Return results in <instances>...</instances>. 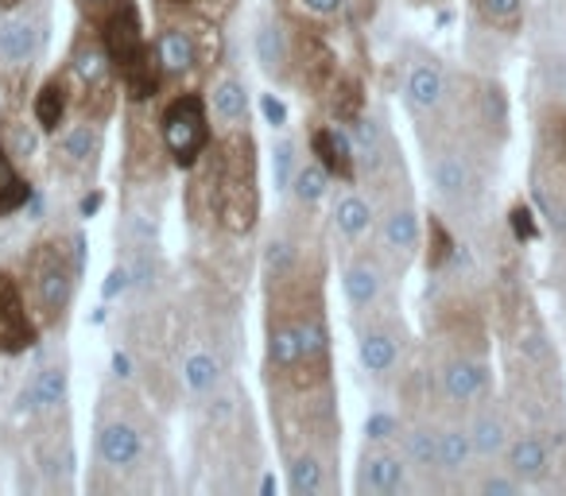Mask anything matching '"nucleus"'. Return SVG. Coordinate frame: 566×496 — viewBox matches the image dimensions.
Segmentation results:
<instances>
[{
    "label": "nucleus",
    "instance_id": "f257e3e1",
    "mask_svg": "<svg viewBox=\"0 0 566 496\" xmlns=\"http://www.w3.org/2000/svg\"><path fill=\"white\" fill-rule=\"evenodd\" d=\"M213 221L229 236H244L260 218V179H256V140L249 128H226L213 140Z\"/></svg>",
    "mask_w": 566,
    "mask_h": 496
},
{
    "label": "nucleus",
    "instance_id": "f03ea898",
    "mask_svg": "<svg viewBox=\"0 0 566 496\" xmlns=\"http://www.w3.org/2000/svg\"><path fill=\"white\" fill-rule=\"evenodd\" d=\"M97 32L105 40V51L113 59V71H117V82L125 86V97L133 105H144L156 97L159 82H164V71H159L156 48H148L144 40V20L136 0H117L102 20H97Z\"/></svg>",
    "mask_w": 566,
    "mask_h": 496
},
{
    "label": "nucleus",
    "instance_id": "7ed1b4c3",
    "mask_svg": "<svg viewBox=\"0 0 566 496\" xmlns=\"http://www.w3.org/2000/svg\"><path fill=\"white\" fill-rule=\"evenodd\" d=\"M82 272V236H74L66 249L63 236H40L24 256V284H28V303L32 315L43 330L59 323L66 315L74 299V284Z\"/></svg>",
    "mask_w": 566,
    "mask_h": 496
},
{
    "label": "nucleus",
    "instance_id": "20e7f679",
    "mask_svg": "<svg viewBox=\"0 0 566 496\" xmlns=\"http://www.w3.org/2000/svg\"><path fill=\"white\" fill-rule=\"evenodd\" d=\"M66 82H71L82 117L105 120L113 113V102H117V71H113V59L105 51L102 32L97 35L82 32L74 40L71 59H66Z\"/></svg>",
    "mask_w": 566,
    "mask_h": 496
},
{
    "label": "nucleus",
    "instance_id": "39448f33",
    "mask_svg": "<svg viewBox=\"0 0 566 496\" xmlns=\"http://www.w3.org/2000/svg\"><path fill=\"white\" fill-rule=\"evenodd\" d=\"M159 140L171 159V167L195 171L206 156H210V105L198 94H175L159 113Z\"/></svg>",
    "mask_w": 566,
    "mask_h": 496
},
{
    "label": "nucleus",
    "instance_id": "423d86ee",
    "mask_svg": "<svg viewBox=\"0 0 566 496\" xmlns=\"http://www.w3.org/2000/svg\"><path fill=\"white\" fill-rule=\"evenodd\" d=\"M427 179H431L434 194L450 205H470L485 187V175H481L473 151L447 136L427 140Z\"/></svg>",
    "mask_w": 566,
    "mask_h": 496
},
{
    "label": "nucleus",
    "instance_id": "0eeeda50",
    "mask_svg": "<svg viewBox=\"0 0 566 496\" xmlns=\"http://www.w3.org/2000/svg\"><path fill=\"white\" fill-rule=\"evenodd\" d=\"M43 326L35 323L28 292L9 268H0V353L17 357L40 341Z\"/></svg>",
    "mask_w": 566,
    "mask_h": 496
},
{
    "label": "nucleus",
    "instance_id": "6e6552de",
    "mask_svg": "<svg viewBox=\"0 0 566 496\" xmlns=\"http://www.w3.org/2000/svg\"><path fill=\"white\" fill-rule=\"evenodd\" d=\"M439 392L447 403L454 408H478L481 400H489L493 392V372H489V361L481 353H470V349H458L447 361L439 365Z\"/></svg>",
    "mask_w": 566,
    "mask_h": 496
},
{
    "label": "nucleus",
    "instance_id": "1a4fd4ad",
    "mask_svg": "<svg viewBox=\"0 0 566 496\" xmlns=\"http://www.w3.org/2000/svg\"><path fill=\"white\" fill-rule=\"evenodd\" d=\"M292 74L311 89L315 97H326V89L338 78V55H334L331 40L318 28L295 24L292 35Z\"/></svg>",
    "mask_w": 566,
    "mask_h": 496
},
{
    "label": "nucleus",
    "instance_id": "9d476101",
    "mask_svg": "<svg viewBox=\"0 0 566 496\" xmlns=\"http://www.w3.org/2000/svg\"><path fill=\"white\" fill-rule=\"evenodd\" d=\"M447 102H450V78L442 71V63L434 55H416L403 66V105L411 109V117L419 120L439 117Z\"/></svg>",
    "mask_w": 566,
    "mask_h": 496
},
{
    "label": "nucleus",
    "instance_id": "9b49d317",
    "mask_svg": "<svg viewBox=\"0 0 566 496\" xmlns=\"http://www.w3.org/2000/svg\"><path fill=\"white\" fill-rule=\"evenodd\" d=\"M51 167L63 179H86L102 159V120L82 117L78 125L55 133V151H51Z\"/></svg>",
    "mask_w": 566,
    "mask_h": 496
},
{
    "label": "nucleus",
    "instance_id": "f8f14e48",
    "mask_svg": "<svg viewBox=\"0 0 566 496\" xmlns=\"http://www.w3.org/2000/svg\"><path fill=\"white\" fill-rule=\"evenodd\" d=\"M365 318H369V326L357 330V357H361V369L369 372L373 380H388L403 357V334L396 330L392 318H380L377 310Z\"/></svg>",
    "mask_w": 566,
    "mask_h": 496
},
{
    "label": "nucleus",
    "instance_id": "ddd939ff",
    "mask_svg": "<svg viewBox=\"0 0 566 496\" xmlns=\"http://www.w3.org/2000/svg\"><path fill=\"white\" fill-rule=\"evenodd\" d=\"M43 48V12H4L0 20V71L24 74Z\"/></svg>",
    "mask_w": 566,
    "mask_h": 496
},
{
    "label": "nucleus",
    "instance_id": "4468645a",
    "mask_svg": "<svg viewBox=\"0 0 566 496\" xmlns=\"http://www.w3.org/2000/svg\"><path fill=\"white\" fill-rule=\"evenodd\" d=\"M419 244H423V221H419L416 205L408 198H396L388 202L385 218H380V253L403 268L408 261L419 256Z\"/></svg>",
    "mask_w": 566,
    "mask_h": 496
},
{
    "label": "nucleus",
    "instance_id": "2eb2a0df",
    "mask_svg": "<svg viewBox=\"0 0 566 496\" xmlns=\"http://www.w3.org/2000/svg\"><path fill=\"white\" fill-rule=\"evenodd\" d=\"M408 457L392 446H365L361 462H357V481L354 488L361 496H392V493H403L408 485Z\"/></svg>",
    "mask_w": 566,
    "mask_h": 496
},
{
    "label": "nucleus",
    "instance_id": "dca6fc26",
    "mask_svg": "<svg viewBox=\"0 0 566 496\" xmlns=\"http://www.w3.org/2000/svg\"><path fill=\"white\" fill-rule=\"evenodd\" d=\"M385 287H388V268L377 253H357L346 264V272H342V292H346V303L357 318L373 315L380 307Z\"/></svg>",
    "mask_w": 566,
    "mask_h": 496
},
{
    "label": "nucleus",
    "instance_id": "f3484780",
    "mask_svg": "<svg viewBox=\"0 0 566 496\" xmlns=\"http://www.w3.org/2000/svg\"><path fill=\"white\" fill-rule=\"evenodd\" d=\"M97 457L109 473H133L144 462V431L128 415H109L97 426Z\"/></svg>",
    "mask_w": 566,
    "mask_h": 496
},
{
    "label": "nucleus",
    "instance_id": "a211bd4d",
    "mask_svg": "<svg viewBox=\"0 0 566 496\" xmlns=\"http://www.w3.org/2000/svg\"><path fill=\"white\" fill-rule=\"evenodd\" d=\"M151 48H156L164 78H187V74H195L198 66H202L198 35H195V28H187V24H171V20H164V28H159V35H156Z\"/></svg>",
    "mask_w": 566,
    "mask_h": 496
},
{
    "label": "nucleus",
    "instance_id": "6ab92c4d",
    "mask_svg": "<svg viewBox=\"0 0 566 496\" xmlns=\"http://www.w3.org/2000/svg\"><path fill=\"white\" fill-rule=\"evenodd\" d=\"M311 156L331 171V179H342L346 187L357 182V151L354 136L342 133L338 125H315L311 128Z\"/></svg>",
    "mask_w": 566,
    "mask_h": 496
},
{
    "label": "nucleus",
    "instance_id": "aec40b11",
    "mask_svg": "<svg viewBox=\"0 0 566 496\" xmlns=\"http://www.w3.org/2000/svg\"><path fill=\"white\" fill-rule=\"evenodd\" d=\"M66 392H71V372H66V365H43L24 384V392H20V411H24V415L59 411L66 403Z\"/></svg>",
    "mask_w": 566,
    "mask_h": 496
},
{
    "label": "nucleus",
    "instance_id": "412c9836",
    "mask_svg": "<svg viewBox=\"0 0 566 496\" xmlns=\"http://www.w3.org/2000/svg\"><path fill=\"white\" fill-rule=\"evenodd\" d=\"M287 488L295 496L326 493V454L315 442H300L287 450Z\"/></svg>",
    "mask_w": 566,
    "mask_h": 496
},
{
    "label": "nucleus",
    "instance_id": "4be33fe9",
    "mask_svg": "<svg viewBox=\"0 0 566 496\" xmlns=\"http://www.w3.org/2000/svg\"><path fill=\"white\" fill-rule=\"evenodd\" d=\"M470 442H473V454L478 462H493L509 450V419L493 408L489 400H481L473 408V419H470Z\"/></svg>",
    "mask_w": 566,
    "mask_h": 496
},
{
    "label": "nucleus",
    "instance_id": "5701e85b",
    "mask_svg": "<svg viewBox=\"0 0 566 496\" xmlns=\"http://www.w3.org/2000/svg\"><path fill=\"white\" fill-rule=\"evenodd\" d=\"M71 102H74V89L66 82V74H51L40 89H35V102H32V120L40 133L55 136L59 128L66 125V113H71Z\"/></svg>",
    "mask_w": 566,
    "mask_h": 496
},
{
    "label": "nucleus",
    "instance_id": "b1692460",
    "mask_svg": "<svg viewBox=\"0 0 566 496\" xmlns=\"http://www.w3.org/2000/svg\"><path fill=\"white\" fill-rule=\"evenodd\" d=\"M504 457H509L504 469L516 473L524 485H539L551 469V450L539 434H516V439L509 442V450H504Z\"/></svg>",
    "mask_w": 566,
    "mask_h": 496
},
{
    "label": "nucleus",
    "instance_id": "393cba45",
    "mask_svg": "<svg viewBox=\"0 0 566 496\" xmlns=\"http://www.w3.org/2000/svg\"><path fill=\"white\" fill-rule=\"evenodd\" d=\"M210 113L221 120V128H244L249 125V89H244L241 78L233 74H221L210 89Z\"/></svg>",
    "mask_w": 566,
    "mask_h": 496
},
{
    "label": "nucleus",
    "instance_id": "a878e982",
    "mask_svg": "<svg viewBox=\"0 0 566 496\" xmlns=\"http://www.w3.org/2000/svg\"><path fill=\"white\" fill-rule=\"evenodd\" d=\"M256 59H260V66H264L268 78L287 82L292 78V35L283 32L280 24H260Z\"/></svg>",
    "mask_w": 566,
    "mask_h": 496
},
{
    "label": "nucleus",
    "instance_id": "bb28decb",
    "mask_svg": "<svg viewBox=\"0 0 566 496\" xmlns=\"http://www.w3.org/2000/svg\"><path fill=\"white\" fill-rule=\"evenodd\" d=\"M331 221H334V229H338L342 241L357 244V241H361V236L373 229L377 213H373V202H369V198L357 194V190H346V194H342L338 202H334Z\"/></svg>",
    "mask_w": 566,
    "mask_h": 496
},
{
    "label": "nucleus",
    "instance_id": "cd10ccee",
    "mask_svg": "<svg viewBox=\"0 0 566 496\" xmlns=\"http://www.w3.org/2000/svg\"><path fill=\"white\" fill-rule=\"evenodd\" d=\"M400 454L416 473H439V426L431 423H408L400 431Z\"/></svg>",
    "mask_w": 566,
    "mask_h": 496
},
{
    "label": "nucleus",
    "instance_id": "c85d7f7f",
    "mask_svg": "<svg viewBox=\"0 0 566 496\" xmlns=\"http://www.w3.org/2000/svg\"><path fill=\"white\" fill-rule=\"evenodd\" d=\"M32 202V182L20 175V159L0 140V218H12Z\"/></svg>",
    "mask_w": 566,
    "mask_h": 496
},
{
    "label": "nucleus",
    "instance_id": "c756f323",
    "mask_svg": "<svg viewBox=\"0 0 566 496\" xmlns=\"http://www.w3.org/2000/svg\"><path fill=\"white\" fill-rule=\"evenodd\" d=\"M473 457H478V454H473L470 426H462V423L439 426V473H447V477H458V473L470 469Z\"/></svg>",
    "mask_w": 566,
    "mask_h": 496
},
{
    "label": "nucleus",
    "instance_id": "7c9ffc66",
    "mask_svg": "<svg viewBox=\"0 0 566 496\" xmlns=\"http://www.w3.org/2000/svg\"><path fill=\"white\" fill-rule=\"evenodd\" d=\"M326 97H331V117L338 120V125H354L365 113V82L357 78V74L338 71V78L326 89Z\"/></svg>",
    "mask_w": 566,
    "mask_h": 496
},
{
    "label": "nucleus",
    "instance_id": "2f4dec72",
    "mask_svg": "<svg viewBox=\"0 0 566 496\" xmlns=\"http://www.w3.org/2000/svg\"><path fill=\"white\" fill-rule=\"evenodd\" d=\"M182 384L190 388V395H213L221 388V361L210 349H195L182 361Z\"/></svg>",
    "mask_w": 566,
    "mask_h": 496
},
{
    "label": "nucleus",
    "instance_id": "473e14b6",
    "mask_svg": "<svg viewBox=\"0 0 566 496\" xmlns=\"http://www.w3.org/2000/svg\"><path fill=\"white\" fill-rule=\"evenodd\" d=\"M473 9L489 28L504 35H516L520 24H524V0H473Z\"/></svg>",
    "mask_w": 566,
    "mask_h": 496
},
{
    "label": "nucleus",
    "instance_id": "72a5a7b5",
    "mask_svg": "<svg viewBox=\"0 0 566 496\" xmlns=\"http://www.w3.org/2000/svg\"><path fill=\"white\" fill-rule=\"evenodd\" d=\"M326 190H331V171H326L318 159H311V163H303L300 171H295L292 179V194L300 205H315L326 198Z\"/></svg>",
    "mask_w": 566,
    "mask_h": 496
},
{
    "label": "nucleus",
    "instance_id": "f704fd0d",
    "mask_svg": "<svg viewBox=\"0 0 566 496\" xmlns=\"http://www.w3.org/2000/svg\"><path fill=\"white\" fill-rule=\"evenodd\" d=\"M40 469L48 473V477H66V473L74 469V446L71 439H48L40 450Z\"/></svg>",
    "mask_w": 566,
    "mask_h": 496
},
{
    "label": "nucleus",
    "instance_id": "c9c22d12",
    "mask_svg": "<svg viewBox=\"0 0 566 496\" xmlns=\"http://www.w3.org/2000/svg\"><path fill=\"white\" fill-rule=\"evenodd\" d=\"M0 140L9 144L12 156L24 163V159L35 156V148H40V136H35V128H28L24 120H4V128H0Z\"/></svg>",
    "mask_w": 566,
    "mask_h": 496
},
{
    "label": "nucleus",
    "instance_id": "e433bc0d",
    "mask_svg": "<svg viewBox=\"0 0 566 496\" xmlns=\"http://www.w3.org/2000/svg\"><path fill=\"white\" fill-rule=\"evenodd\" d=\"M450 256H454V241H450L447 225H442L439 218H431V249H427V264H431V268H442Z\"/></svg>",
    "mask_w": 566,
    "mask_h": 496
},
{
    "label": "nucleus",
    "instance_id": "4c0bfd02",
    "mask_svg": "<svg viewBox=\"0 0 566 496\" xmlns=\"http://www.w3.org/2000/svg\"><path fill=\"white\" fill-rule=\"evenodd\" d=\"M520 488H524V481L516 477V473H485V477H478V493L485 496H516Z\"/></svg>",
    "mask_w": 566,
    "mask_h": 496
},
{
    "label": "nucleus",
    "instance_id": "58836bf2",
    "mask_svg": "<svg viewBox=\"0 0 566 496\" xmlns=\"http://www.w3.org/2000/svg\"><path fill=\"white\" fill-rule=\"evenodd\" d=\"M292 163H295V148H292V144H287V140L275 144V187H280V190L292 187V179H295Z\"/></svg>",
    "mask_w": 566,
    "mask_h": 496
},
{
    "label": "nucleus",
    "instance_id": "ea45409f",
    "mask_svg": "<svg viewBox=\"0 0 566 496\" xmlns=\"http://www.w3.org/2000/svg\"><path fill=\"white\" fill-rule=\"evenodd\" d=\"M551 148H555V159L566 171V113H558L555 117V128H551Z\"/></svg>",
    "mask_w": 566,
    "mask_h": 496
},
{
    "label": "nucleus",
    "instance_id": "a19ab883",
    "mask_svg": "<svg viewBox=\"0 0 566 496\" xmlns=\"http://www.w3.org/2000/svg\"><path fill=\"white\" fill-rule=\"evenodd\" d=\"M346 4H349V12H354L357 24H369L380 9V0H346Z\"/></svg>",
    "mask_w": 566,
    "mask_h": 496
},
{
    "label": "nucleus",
    "instance_id": "79ce46f5",
    "mask_svg": "<svg viewBox=\"0 0 566 496\" xmlns=\"http://www.w3.org/2000/svg\"><path fill=\"white\" fill-rule=\"evenodd\" d=\"M195 4H198V0H156V12H159L164 20H171V17H179V20H182V12L195 9Z\"/></svg>",
    "mask_w": 566,
    "mask_h": 496
},
{
    "label": "nucleus",
    "instance_id": "37998d69",
    "mask_svg": "<svg viewBox=\"0 0 566 496\" xmlns=\"http://www.w3.org/2000/svg\"><path fill=\"white\" fill-rule=\"evenodd\" d=\"M78 4H82V9H86V12H90V17H94V20H102L105 12H109L113 4H117V0H78Z\"/></svg>",
    "mask_w": 566,
    "mask_h": 496
},
{
    "label": "nucleus",
    "instance_id": "c03bdc74",
    "mask_svg": "<svg viewBox=\"0 0 566 496\" xmlns=\"http://www.w3.org/2000/svg\"><path fill=\"white\" fill-rule=\"evenodd\" d=\"M264 109H268V117H272L275 125H280V120H283V105H275L272 97H268V102H264Z\"/></svg>",
    "mask_w": 566,
    "mask_h": 496
},
{
    "label": "nucleus",
    "instance_id": "a18cd8bd",
    "mask_svg": "<svg viewBox=\"0 0 566 496\" xmlns=\"http://www.w3.org/2000/svg\"><path fill=\"white\" fill-rule=\"evenodd\" d=\"M24 0H0V12H17Z\"/></svg>",
    "mask_w": 566,
    "mask_h": 496
}]
</instances>
